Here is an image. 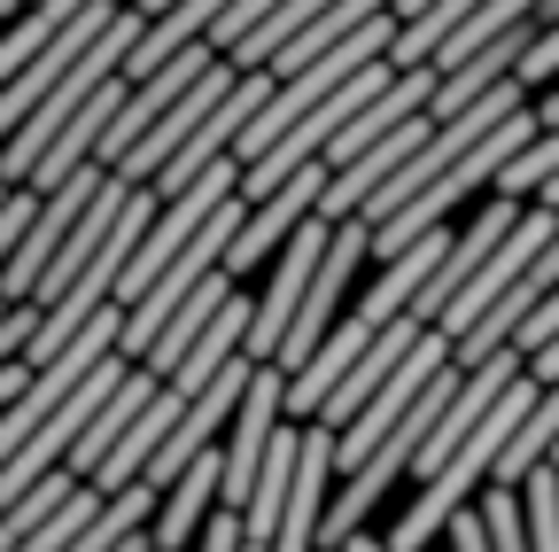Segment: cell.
Here are the masks:
<instances>
[{
    "instance_id": "obj_9",
    "label": "cell",
    "mask_w": 559,
    "mask_h": 552,
    "mask_svg": "<svg viewBox=\"0 0 559 552\" xmlns=\"http://www.w3.org/2000/svg\"><path fill=\"white\" fill-rule=\"evenodd\" d=\"M419 334H428V319H419V312H396V319L366 342V351H358V366H349V374L334 381V397L319 404V421H326V428H349V421H358V404H366V397H373V389L404 366V351H412Z\"/></svg>"
},
{
    "instance_id": "obj_6",
    "label": "cell",
    "mask_w": 559,
    "mask_h": 552,
    "mask_svg": "<svg viewBox=\"0 0 559 552\" xmlns=\"http://www.w3.org/2000/svg\"><path fill=\"white\" fill-rule=\"evenodd\" d=\"M234 79H241V62H234V55H218V62H210V71H202V79H194V86H187V94H179V102H171L148 132H140V141H132V156H124L117 172H124L132 187H148V179H156V172H164L187 141H194V125H202L210 109H218V102L234 94Z\"/></svg>"
},
{
    "instance_id": "obj_16",
    "label": "cell",
    "mask_w": 559,
    "mask_h": 552,
    "mask_svg": "<svg viewBox=\"0 0 559 552\" xmlns=\"http://www.w3.org/2000/svg\"><path fill=\"white\" fill-rule=\"evenodd\" d=\"M39 187H9V202H0V272H9V257H16V242H24V226L39 219Z\"/></svg>"
},
{
    "instance_id": "obj_10",
    "label": "cell",
    "mask_w": 559,
    "mask_h": 552,
    "mask_svg": "<svg viewBox=\"0 0 559 552\" xmlns=\"http://www.w3.org/2000/svg\"><path fill=\"white\" fill-rule=\"evenodd\" d=\"M218 506H226V444H210V451H202V459H194V467L171 482V491L156 498V521H148V537L179 552L187 537H202V521L218 514Z\"/></svg>"
},
{
    "instance_id": "obj_26",
    "label": "cell",
    "mask_w": 559,
    "mask_h": 552,
    "mask_svg": "<svg viewBox=\"0 0 559 552\" xmlns=\"http://www.w3.org/2000/svg\"><path fill=\"white\" fill-rule=\"evenodd\" d=\"M140 9H148V16H164V9H171V0H140Z\"/></svg>"
},
{
    "instance_id": "obj_11",
    "label": "cell",
    "mask_w": 559,
    "mask_h": 552,
    "mask_svg": "<svg viewBox=\"0 0 559 552\" xmlns=\"http://www.w3.org/2000/svg\"><path fill=\"white\" fill-rule=\"evenodd\" d=\"M156 389H164V374H156V366H132V374H124V381L109 389V404H102V412H94V421H86V436H79V444H70V459H62V467H70V474H79V482H86V474H94V467H102V459L117 451V436L132 428V412H140V404H148Z\"/></svg>"
},
{
    "instance_id": "obj_14",
    "label": "cell",
    "mask_w": 559,
    "mask_h": 552,
    "mask_svg": "<svg viewBox=\"0 0 559 552\" xmlns=\"http://www.w3.org/2000/svg\"><path fill=\"white\" fill-rule=\"evenodd\" d=\"M70 491H79V474L55 467V474H39V482H32L24 498H9V506H0V552H16V544H24V537H32V529H39V521H47Z\"/></svg>"
},
{
    "instance_id": "obj_3",
    "label": "cell",
    "mask_w": 559,
    "mask_h": 552,
    "mask_svg": "<svg viewBox=\"0 0 559 552\" xmlns=\"http://www.w3.org/2000/svg\"><path fill=\"white\" fill-rule=\"evenodd\" d=\"M551 234H559V211H551V202H521V219H513V234H506L498 249L481 257V272H474V281H466V289L451 296V312H443L436 327H443V334L459 342V334H466V327H474V319H481L489 304H498V296H506V289L521 281V272H528V257H536V249H544Z\"/></svg>"
},
{
    "instance_id": "obj_25",
    "label": "cell",
    "mask_w": 559,
    "mask_h": 552,
    "mask_svg": "<svg viewBox=\"0 0 559 552\" xmlns=\"http://www.w3.org/2000/svg\"><path fill=\"white\" fill-rule=\"evenodd\" d=\"M16 9H24V0H0V24H9V16H16Z\"/></svg>"
},
{
    "instance_id": "obj_8",
    "label": "cell",
    "mask_w": 559,
    "mask_h": 552,
    "mask_svg": "<svg viewBox=\"0 0 559 552\" xmlns=\"http://www.w3.org/2000/svg\"><path fill=\"white\" fill-rule=\"evenodd\" d=\"M513 219H521V202H513V195H498V202H481V219H474V226H466V234L451 242V257L436 265V281H428V289L412 296V312L428 319V327H436V319L451 312V296H459V289L474 281V272H481V257H489V249H498V242L513 234Z\"/></svg>"
},
{
    "instance_id": "obj_17",
    "label": "cell",
    "mask_w": 559,
    "mask_h": 552,
    "mask_svg": "<svg viewBox=\"0 0 559 552\" xmlns=\"http://www.w3.org/2000/svg\"><path fill=\"white\" fill-rule=\"evenodd\" d=\"M521 79H528V86L559 79V16H551V24H536V39H528V55H521Z\"/></svg>"
},
{
    "instance_id": "obj_23",
    "label": "cell",
    "mask_w": 559,
    "mask_h": 552,
    "mask_svg": "<svg viewBox=\"0 0 559 552\" xmlns=\"http://www.w3.org/2000/svg\"><path fill=\"white\" fill-rule=\"evenodd\" d=\"M536 202H551V211H559V172H551V179L536 187Z\"/></svg>"
},
{
    "instance_id": "obj_21",
    "label": "cell",
    "mask_w": 559,
    "mask_h": 552,
    "mask_svg": "<svg viewBox=\"0 0 559 552\" xmlns=\"http://www.w3.org/2000/svg\"><path fill=\"white\" fill-rule=\"evenodd\" d=\"M342 552H396V544H373V537H366V529H358V537H349V544H342Z\"/></svg>"
},
{
    "instance_id": "obj_13",
    "label": "cell",
    "mask_w": 559,
    "mask_h": 552,
    "mask_svg": "<svg viewBox=\"0 0 559 552\" xmlns=\"http://www.w3.org/2000/svg\"><path fill=\"white\" fill-rule=\"evenodd\" d=\"M234 289H241V281H234V272L218 265V272H210V281H202V289H194V296H187V304H179L171 319H164V334L148 342V359H140V366H156V374H171V366H179V359L194 351V334H202L210 319H218V304H226Z\"/></svg>"
},
{
    "instance_id": "obj_7",
    "label": "cell",
    "mask_w": 559,
    "mask_h": 552,
    "mask_svg": "<svg viewBox=\"0 0 559 552\" xmlns=\"http://www.w3.org/2000/svg\"><path fill=\"white\" fill-rule=\"evenodd\" d=\"M319 195H326V164L311 156L296 179H280L272 195H257V202H249V219H241V234H234V249H226V272H234V281H241L257 257H272L280 242H288V234L319 211Z\"/></svg>"
},
{
    "instance_id": "obj_20",
    "label": "cell",
    "mask_w": 559,
    "mask_h": 552,
    "mask_svg": "<svg viewBox=\"0 0 559 552\" xmlns=\"http://www.w3.org/2000/svg\"><path fill=\"white\" fill-rule=\"evenodd\" d=\"M24 381H32V359H9V366H0V412L24 397Z\"/></svg>"
},
{
    "instance_id": "obj_24",
    "label": "cell",
    "mask_w": 559,
    "mask_h": 552,
    "mask_svg": "<svg viewBox=\"0 0 559 552\" xmlns=\"http://www.w3.org/2000/svg\"><path fill=\"white\" fill-rule=\"evenodd\" d=\"M559 16V0H536V24H551Z\"/></svg>"
},
{
    "instance_id": "obj_15",
    "label": "cell",
    "mask_w": 559,
    "mask_h": 552,
    "mask_svg": "<svg viewBox=\"0 0 559 552\" xmlns=\"http://www.w3.org/2000/svg\"><path fill=\"white\" fill-rule=\"evenodd\" d=\"M319 9H334V0H280V9H272V16H264V24H257L249 39H234V62H241V71L272 62L280 47H288V39H296V32H304V24L319 16Z\"/></svg>"
},
{
    "instance_id": "obj_2",
    "label": "cell",
    "mask_w": 559,
    "mask_h": 552,
    "mask_svg": "<svg viewBox=\"0 0 559 552\" xmlns=\"http://www.w3.org/2000/svg\"><path fill=\"white\" fill-rule=\"evenodd\" d=\"M366 257H373V219H342L326 257H319V272H311V289H304V304H296V327H288V342H280V359H272L280 374H296L326 342V327L342 319V289H349V272H358Z\"/></svg>"
},
{
    "instance_id": "obj_1",
    "label": "cell",
    "mask_w": 559,
    "mask_h": 552,
    "mask_svg": "<svg viewBox=\"0 0 559 552\" xmlns=\"http://www.w3.org/2000/svg\"><path fill=\"white\" fill-rule=\"evenodd\" d=\"M443 366H451V334H443V327H428V334H419L412 351H404V366H396V374H389V381L358 404V421L334 428V467H342V474H349V467H366V451H373V444L404 421V412H412L419 397H428V381H436Z\"/></svg>"
},
{
    "instance_id": "obj_18",
    "label": "cell",
    "mask_w": 559,
    "mask_h": 552,
    "mask_svg": "<svg viewBox=\"0 0 559 552\" xmlns=\"http://www.w3.org/2000/svg\"><path fill=\"white\" fill-rule=\"evenodd\" d=\"M551 334H559V289H551V296H544V304L521 319V334H513V342H521V351H544Z\"/></svg>"
},
{
    "instance_id": "obj_22",
    "label": "cell",
    "mask_w": 559,
    "mask_h": 552,
    "mask_svg": "<svg viewBox=\"0 0 559 552\" xmlns=\"http://www.w3.org/2000/svg\"><path fill=\"white\" fill-rule=\"evenodd\" d=\"M117 552H156V537H148V529H140V537H124Z\"/></svg>"
},
{
    "instance_id": "obj_12",
    "label": "cell",
    "mask_w": 559,
    "mask_h": 552,
    "mask_svg": "<svg viewBox=\"0 0 559 552\" xmlns=\"http://www.w3.org/2000/svg\"><path fill=\"white\" fill-rule=\"evenodd\" d=\"M249 319H257V304H249V296H241V289H234V296H226V304H218V319H210V327H202V334H194V351H187V359H179V366H171V374H164V381H171V389H187V397H194V389H202V381H210V374H218V366H226V359H234V351H249Z\"/></svg>"
},
{
    "instance_id": "obj_5",
    "label": "cell",
    "mask_w": 559,
    "mask_h": 552,
    "mask_svg": "<svg viewBox=\"0 0 559 552\" xmlns=\"http://www.w3.org/2000/svg\"><path fill=\"white\" fill-rule=\"evenodd\" d=\"M117 9H124V0H86V9L70 16V24H62V32H55V39H47L32 62H24V71L9 79V86H0V141H9V132H16V125H24V117L47 102V86H55V79L70 71V62H79V55H86V47L109 32V24H117Z\"/></svg>"
},
{
    "instance_id": "obj_27",
    "label": "cell",
    "mask_w": 559,
    "mask_h": 552,
    "mask_svg": "<svg viewBox=\"0 0 559 552\" xmlns=\"http://www.w3.org/2000/svg\"><path fill=\"white\" fill-rule=\"evenodd\" d=\"M0 202H9V179H0Z\"/></svg>"
},
{
    "instance_id": "obj_19",
    "label": "cell",
    "mask_w": 559,
    "mask_h": 552,
    "mask_svg": "<svg viewBox=\"0 0 559 552\" xmlns=\"http://www.w3.org/2000/svg\"><path fill=\"white\" fill-rule=\"evenodd\" d=\"M451 544H459V552H498V544H489L481 506H459V514H451Z\"/></svg>"
},
{
    "instance_id": "obj_4",
    "label": "cell",
    "mask_w": 559,
    "mask_h": 552,
    "mask_svg": "<svg viewBox=\"0 0 559 552\" xmlns=\"http://www.w3.org/2000/svg\"><path fill=\"white\" fill-rule=\"evenodd\" d=\"M326 242H334V226L311 211V219L288 234V249L272 257V289L257 296V319H249V359H280V342H288V327H296V304H304V289H311Z\"/></svg>"
}]
</instances>
